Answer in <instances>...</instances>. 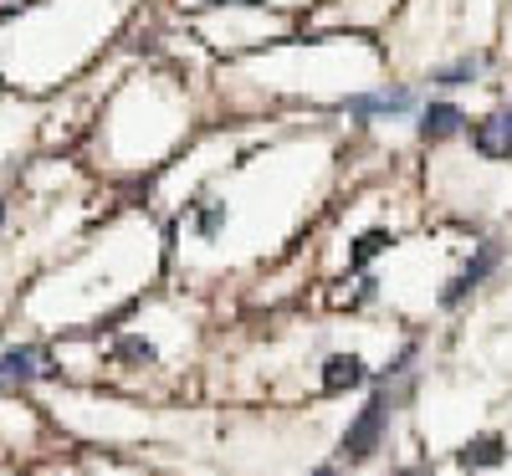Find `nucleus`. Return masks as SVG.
Segmentation results:
<instances>
[{"label":"nucleus","mask_w":512,"mask_h":476,"mask_svg":"<svg viewBox=\"0 0 512 476\" xmlns=\"http://www.w3.org/2000/svg\"><path fill=\"white\" fill-rule=\"evenodd\" d=\"M390 420H395V395H390V389H379V395L359 410V420L349 425V436H344V446H338V451H344V461H369L374 451H379V441H384V430H390Z\"/></svg>","instance_id":"1"},{"label":"nucleus","mask_w":512,"mask_h":476,"mask_svg":"<svg viewBox=\"0 0 512 476\" xmlns=\"http://www.w3.org/2000/svg\"><path fill=\"white\" fill-rule=\"evenodd\" d=\"M472 149L482 159H512V108H497L472 128Z\"/></svg>","instance_id":"2"},{"label":"nucleus","mask_w":512,"mask_h":476,"mask_svg":"<svg viewBox=\"0 0 512 476\" xmlns=\"http://www.w3.org/2000/svg\"><path fill=\"white\" fill-rule=\"evenodd\" d=\"M415 108V93L410 88H395V93H354L349 103H344V113L354 118V123H369V118H384V113H410Z\"/></svg>","instance_id":"3"},{"label":"nucleus","mask_w":512,"mask_h":476,"mask_svg":"<svg viewBox=\"0 0 512 476\" xmlns=\"http://www.w3.org/2000/svg\"><path fill=\"white\" fill-rule=\"evenodd\" d=\"M497 262H502V251H497V246L487 241V246L477 251V262H472V267H466V272H461V277H456V282H451V287L441 292V302H446V308H456V302H461L466 292H472V287H482V282H487V272H492Z\"/></svg>","instance_id":"4"},{"label":"nucleus","mask_w":512,"mask_h":476,"mask_svg":"<svg viewBox=\"0 0 512 476\" xmlns=\"http://www.w3.org/2000/svg\"><path fill=\"white\" fill-rule=\"evenodd\" d=\"M466 128V113L456 108V103H431L420 113V139H431V144H441V139H456Z\"/></svg>","instance_id":"5"},{"label":"nucleus","mask_w":512,"mask_h":476,"mask_svg":"<svg viewBox=\"0 0 512 476\" xmlns=\"http://www.w3.org/2000/svg\"><path fill=\"white\" fill-rule=\"evenodd\" d=\"M364 379H369V369H364V359H359V354H333V359L323 364V389H328V395L359 389Z\"/></svg>","instance_id":"6"},{"label":"nucleus","mask_w":512,"mask_h":476,"mask_svg":"<svg viewBox=\"0 0 512 476\" xmlns=\"http://www.w3.org/2000/svg\"><path fill=\"white\" fill-rule=\"evenodd\" d=\"M507 461V441L502 436H477V441H466L461 451H456V466L461 471H492V466H502Z\"/></svg>","instance_id":"7"},{"label":"nucleus","mask_w":512,"mask_h":476,"mask_svg":"<svg viewBox=\"0 0 512 476\" xmlns=\"http://www.w3.org/2000/svg\"><path fill=\"white\" fill-rule=\"evenodd\" d=\"M36 374H47L36 349H6V354H0V389H6V384H26Z\"/></svg>","instance_id":"8"},{"label":"nucleus","mask_w":512,"mask_h":476,"mask_svg":"<svg viewBox=\"0 0 512 476\" xmlns=\"http://www.w3.org/2000/svg\"><path fill=\"white\" fill-rule=\"evenodd\" d=\"M477 72H482V57H456V62L436 67V72H431V82H441V88H461V82H472Z\"/></svg>","instance_id":"9"},{"label":"nucleus","mask_w":512,"mask_h":476,"mask_svg":"<svg viewBox=\"0 0 512 476\" xmlns=\"http://www.w3.org/2000/svg\"><path fill=\"white\" fill-rule=\"evenodd\" d=\"M390 246H395V236H390V231H364V236H359V246H354V267H369L374 256H379V251H390Z\"/></svg>","instance_id":"10"},{"label":"nucleus","mask_w":512,"mask_h":476,"mask_svg":"<svg viewBox=\"0 0 512 476\" xmlns=\"http://www.w3.org/2000/svg\"><path fill=\"white\" fill-rule=\"evenodd\" d=\"M118 354H123V359H139V364H154V343H144V338H123V343H118Z\"/></svg>","instance_id":"11"},{"label":"nucleus","mask_w":512,"mask_h":476,"mask_svg":"<svg viewBox=\"0 0 512 476\" xmlns=\"http://www.w3.org/2000/svg\"><path fill=\"white\" fill-rule=\"evenodd\" d=\"M221 221H226V205H210V210L200 215V231H205V236H216V231H221Z\"/></svg>","instance_id":"12"},{"label":"nucleus","mask_w":512,"mask_h":476,"mask_svg":"<svg viewBox=\"0 0 512 476\" xmlns=\"http://www.w3.org/2000/svg\"><path fill=\"white\" fill-rule=\"evenodd\" d=\"M395 476H431V471H425V466H405V471H395Z\"/></svg>","instance_id":"13"},{"label":"nucleus","mask_w":512,"mask_h":476,"mask_svg":"<svg viewBox=\"0 0 512 476\" xmlns=\"http://www.w3.org/2000/svg\"><path fill=\"white\" fill-rule=\"evenodd\" d=\"M216 6H256V0H216Z\"/></svg>","instance_id":"14"},{"label":"nucleus","mask_w":512,"mask_h":476,"mask_svg":"<svg viewBox=\"0 0 512 476\" xmlns=\"http://www.w3.org/2000/svg\"><path fill=\"white\" fill-rule=\"evenodd\" d=\"M313 476H338V466H318V471H313Z\"/></svg>","instance_id":"15"},{"label":"nucleus","mask_w":512,"mask_h":476,"mask_svg":"<svg viewBox=\"0 0 512 476\" xmlns=\"http://www.w3.org/2000/svg\"><path fill=\"white\" fill-rule=\"evenodd\" d=\"M0 226H6V205H0Z\"/></svg>","instance_id":"16"}]
</instances>
